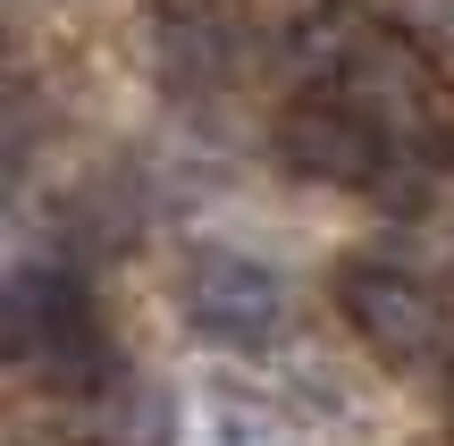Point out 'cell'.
Returning a JSON list of instances; mask_svg holds the SVG:
<instances>
[{
	"instance_id": "cell-4",
	"label": "cell",
	"mask_w": 454,
	"mask_h": 446,
	"mask_svg": "<svg viewBox=\"0 0 454 446\" xmlns=\"http://www.w3.org/2000/svg\"><path fill=\"white\" fill-rule=\"evenodd\" d=\"M278 152H286V168L311 177V185H371L379 168H387V135L362 110H345V101H303V110H286Z\"/></svg>"
},
{
	"instance_id": "cell-8",
	"label": "cell",
	"mask_w": 454,
	"mask_h": 446,
	"mask_svg": "<svg viewBox=\"0 0 454 446\" xmlns=\"http://www.w3.org/2000/svg\"><path fill=\"white\" fill-rule=\"evenodd\" d=\"M395 17L421 34H438V43H454V0H395Z\"/></svg>"
},
{
	"instance_id": "cell-6",
	"label": "cell",
	"mask_w": 454,
	"mask_h": 446,
	"mask_svg": "<svg viewBox=\"0 0 454 446\" xmlns=\"http://www.w3.org/2000/svg\"><path fill=\"white\" fill-rule=\"evenodd\" d=\"M160 51L177 67H194V76H227L244 51L236 9L227 0H160Z\"/></svg>"
},
{
	"instance_id": "cell-1",
	"label": "cell",
	"mask_w": 454,
	"mask_h": 446,
	"mask_svg": "<svg viewBox=\"0 0 454 446\" xmlns=\"http://www.w3.org/2000/svg\"><path fill=\"white\" fill-rule=\"evenodd\" d=\"M177 312L202 346H227V354H261L294 329V286L278 262L261 253H194L177 278Z\"/></svg>"
},
{
	"instance_id": "cell-7",
	"label": "cell",
	"mask_w": 454,
	"mask_h": 446,
	"mask_svg": "<svg viewBox=\"0 0 454 446\" xmlns=\"http://www.w3.org/2000/svg\"><path fill=\"white\" fill-rule=\"evenodd\" d=\"M194 446H294V430L278 421L270 396H236V387H219V396L194 404Z\"/></svg>"
},
{
	"instance_id": "cell-5",
	"label": "cell",
	"mask_w": 454,
	"mask_h": 446,
	"mask_svg": "<svg viewBox=\"0 0 454 446\" xmlns=\"http://www.w3.org/2000/svg\"><path fill=\"white\" fill-rule=\"evenodd\" d=\"M84 430H93V446H168L177 438V396H160L144 371H110L84 396Z\"/></svg>"
},
{
	"instance_id": "cell-3",
	"label": "cell",
	"mask_w": 454,
	"mask_h": 446,
	"mask_svg": "<svg viewBox=\"0 0 454 446\" xmlns=\"http://www.w3.org/2000/svg\"><path fill=\"white\" fill-rule=\"evenodd\" d=\"M337 303H345V320H354L379 354H395V363H429V354L446 346L438 286H421L412 270H395V262H354L345 286H337Z\"/></svg>"
},
{
	"instance_id": "cell-2",
	"label": "cell",
	"mask_w": 454,
	"mask_h": 446,
	"mask_svg": "<svg viewBox=\"0 0 454 446\" xmlns=\"http://www.w3.org/2000/svg\"><path fill=\"white\" fill-rule=\"evenodd\" d=\"M337 101L362 110L387 144H421L438 127V84H429V67L395 34H354V51L337 67Z\"/></svg>"
}]
</instances>
